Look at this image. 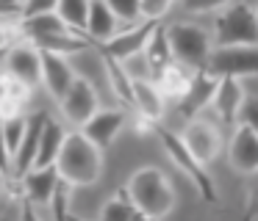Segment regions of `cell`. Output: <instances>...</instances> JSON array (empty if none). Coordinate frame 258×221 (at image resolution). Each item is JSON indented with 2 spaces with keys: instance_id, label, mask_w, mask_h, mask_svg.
Here are the masks:
<instances>
[{
  "instance_id": "1",
  "label": "cell",
  "mask_w": 258,
  "mask_h": 221,
  "mask_svg": "<svg viewBox=\"0 0 258 221\" xmlns=\"http://www.w3.org/2000/svg\"><path fill=\"white\" fill-rule=\"evenodd\" d=\"M53 166L58 171V182H67V185H92L100 177L103 158H100V149L92 147L81 133H67Z\"/></svg>"
},
{
  "instance_id": "2",
  "label": "cell",
  "mask_w": 258,
  "mask_h": 221,
  "mask_svg": "<svg viewBox=\"0 0 258 221\" xmlns=\"http://www.w3.org/2000/svg\"><path fill=\"white\" fill-rule=\"evenodd\" d=\"M125 193H128V202L134 204L136 213L147 215L153 221L164 218L175 204L172 185L167 182L164 171L158 169H139L125 185Z\"/></svg>"
},
{
  "instance_id": "3",
  "label": "cell",
  "mask_w": 258,
  "mask_h": 221,
  "mask_svg": "<svg viewBox=\"0 0 258 221\" xmlns=\"http://www.w3.org/2000/svg\"><path fill=\"white\" fill-rule=\"evenodd\" d=\"M164 36H167V47L175 66H180L186 72H203L206 58L211 53V39L200 25L175 22V25L164 28Z\"/></svg>"
},
{
  "instance_id": "4",
  "label": "cell",
  "mask_w": 258,
  "mask_h": 221,
  "mask_svg": "<svg viewBox=\"0 0 258 221\" xmlns=\"http://www.w3.org/2000/svg\"><path fill=\"white\" fill-rule=\"evenodd\" d=\"M217 47H255L258 42V17L252 3H228L217 17Z\"/></svg>"
},
{
  "instance_id": "5",
  "label": "cell",
  "mask_w": 258,
  "mask_h": 221,
  "mask_svg": "<svg viewBox=\"0 0 258 221\" xmlns=\"http://www.w3.org/2000/svg\"><path fill=\"white\" fill-rule=\"evenodd\" d=\"M214 80H244L258 72V47H214L203 66Z\"/></svg>"
},
{
  "instance_id": "6",
  "label": "cell",
  "mask_w": 258,
  "mask_h": 221,
  "mask_svg": "<svg viewBox=\"0 0 258 221\" xmlns=\"http://www.w3.org/2000/svg\"><path fill=\"white\" fill-rule=\"evenodd\" d=\"M156 133H158V138H161L167 155L175 160V166H178V169L197 185V191L203 193V199H206V202H217V188H214V180L206 174V169H203V166L197 163L189 152H186V147L180 144V136H172V133L161 130V127H156Z\"/></svg>"
},
{
  "instance_id": "7",
  "label": "cell",
  "mask_w": 258,
  "mask_h": 221,
  "mask_svg": "<svg viewBox=\"0 0 258 221\" xmlns=\"http://www.w3.org/2000/svg\"><path fill=\"white\" fill-rule=\"evenodd\" d=\"M158 25H161V22H139V25L128 28L125 33H117L111 42L100 44V55H108V58L119 61V64L134 58V55H139L142 50H145L147 39L153 36V31H156Z\"/></svg>"
},
{
  "instance_id": "8",
  "label": "cell",
  "mask_w": 258,
  "mask_h": 221,
  "mask_svg": "<svg viewBox=\"0 0 258 221\" xmlns=\"http://www.w3.org/2000/svg\"><path fill=\"white\" fill-rule=\"evenodd\" d=\"M61 108H64V114H67L70 122L84 127L86 122L97 114V94H95V88H92V83L84 80V77H75L70 91L61 97Z\"/></svg>"
},
{
  "instance_id": "9",
  "label": "cell",
  "mask_w": 258,
  "mask_h": 221,
  "mask_svg": "<svg viewBox=\"0 0 258 221\" xmlns=\"http://www.w3.org/2000/svg\"><path fill=\"white\" fill-rule=\"evenodd\" d=\"M3 66L9 72V80L20 83L25 88H34L42 80V66H39V53L34 47H9Z\"/></svg>"
},
{
  "instance_id": "10",
  "label": "cell",
  "mask_w": 258,
  "mask_h": 221,
  "mask_svg": "<svg viewBox=\"0 0 258 221\" xmlns=\"http://www.w3.org/2000/svg\"><path fill=\"white\" fill-rule=\"evenodd\" d=\"M180 144L186 147V152L197 160V163H208L211 158H217L219 152V133L208 122H191L186 127V133L180 136Z\"/></svg>"
},
{
  "instance_id": "11",
  "label": "cell",
  "mask_w": 258,
  "mask_h": 221,
  "mask_svg": "<svg viewBox=\"0 0 258 221\" xmlns=\"http://www.w3.org/2000/svg\"><path fill=\"white\" fill-rule=\"evenodd\" d=\"M125 125V111H97L84 127H81V136L92 144L95 149H106L108 144L117 138V133Z\"/></svg>"
},
{
  "instance_id": "12",
  "label": "cell",
  "mask_w": 258,
  "mask_h": 221,
  "mask_svg": "<svg viewBox=\"0 0 258 221\" xmlns=\"http://www.w3.org/2000/svg\"><path fill=\"white\" fill-rule=\"evenodd\" d=\"M50 119V116L45 114V111H39V114H34L28 122H25V133H23V141H20L17 152L12 155V169L17 177H23L25 171H31V166H34V158H36V147H39V136L42 130H45V122Z\"/></svg>"
},
{
  "instance_id": "13",
  "label": "cell",
  "mask_w": 258,
  "mask_h": 221,
  "mask_svg": "<svg viewBox=\"0 0 258 221\" xmlns=\"http://www.w3.org/2000/svg\"><path fill=\"white\" fill-rule=\"evenodd\" d=\"M230 166L241 174L258 171V133L252 127H236L233 141H230Z\"/></svg>"
},
{
  "instance_id": "14",
  "label": "cell",
  "mask_w": 258,
  "mask_h": 221,
  "mask_svg": "<svg viewBox=\"0 0 258 221\" xmlns=\"http://www.w3.org/2000/svg\"><path fill=\"white\" fill-rule=\"evenodd\" d=\"M217 83L219 80L208 77L206 72H195L191 80H189V86H186V91H183V97H180V102H178L180 116H183V119H191V116L200 114L206 105H211L214 91H217Z\"/></svg>"
},
{
  "instance_id": "15",
  "label": "cell",
  "mask_w": 258,
  "mask_h": 221,
  "mask_svg": "<svg viewBox=\"0 0 258 221\" xmlns=\"http://www.w3.org/2000/svg\"><path fill=\"white\" fill-rule=\"evenodd\" d=\"M39 66H42V83H45L47 91L61 102V97L70 91V86H73V80H75L70 64L64 61V55L39 53Z\"/></svg>"
},
{
  "instance_id": "16",
  "label": "cell",
  "mask_w": 258,
  "mask_h": 221,
  "mask_svg": "<svg viewBox=\"0 0 258 221\" xmlns=\"http://www.w3.org/2000/svg\"><path fill=\"white\" fill-rule=\"evenodd\" d=\"M23 191H25V199L31 204H47L53 199L58 188V171L56 166H47V169H31L25 171L23 177Z\"/></svg>"
},
{
  "instance_id": "17",
  "label": "cell",
  "mask_w": 258,
  "mask_h": 221,
  "mask_svg": "<svg viewBox=\"0 0 258 221\" xmlns=\"http://www.w3.org/2000/svg\"><path fill=\"white\" fill-rule=\"evenodd\" d=\"M142 55H145V64H147V75H150V83L156 80V77H161L164 72L172 66V55H169V47H167V36H164V25H158L156 31H153V36L147 39L145 50H142Z\"/></svg>"
},
{
  "instance_id": "18",
  "label": "cell",
  "mask_w": 258,
  "mask_h": 221,
  "mask_svg": "<svg viewBox=\"0 0 258 221\" xmlns=\"http://www.w3.org/2000/svg\"><path fill=\"white\" fill-rule=\"evenodd\" d=\"M211 105L225 125H236V114L241 105V80H219Z\"/></svg>"
},
{
  "instance_id": "19",
  "label": "cell",
  "mask_w": 258,
  "mask_h": 221,
  "mask_svg": "<svg viewBox=\"0 0 258 221\" xmlns=\"http://www.w3.org/2000/svg\"><path fill=\"white\" fill-rule=\"evenodd\" d=\"M64 136H67V130H64L58 122H45V130H42L39 136V147H36V158H34V166L31 169H47V166L56 163L58 158V149H61L64 144Z\"/></svg>"
},
{
  "instance_id": "20",
  "label": "cell",
  "mask_w": 258,
  "mask_h": 221,
  "mask_svg": "<svg viewBox=\"0 0 258 221\" xmlns=\"http://www.w3.org/2000/svg\"><path fill=\"white\" fill-rule=\"evenodd\" d=\"M117 36V20L111 17L106 3H89V14H86V39L89 42H111Z\"/></svg>"
},
{
  "instance_id": "21",
  "label": "cell",
  "mask_w": 258,
  "mask_h": 221,
  "mask_svg": "<svg viewBox=\"0 0 258 221\" xmlns=\"http://www.w3.org/2000/svg\"><path fill=\"white\" fill-rule=\"evenodd\" d=\"M131 94H134V108L139 111L142 119L147 122H156L161 116V108H164V97L158 94V88L153 86L150 80H134L131 83Z\"/></svg>"
},
{
  "instance_id": "22",
  "label": "cell",
  "mask_w": 258,
  "mask_h": 221,
  "mask_svg": "<svg viewBox=\"0 0 258 221\" xmlns=\"http://www.w3.org/2000/svg\"><path fill=\"white\" fill-rule=\"evenodd\" d=\"M53 14L61 20V25L70 33L86 36V14H89V3L86 0H61V3H56Z\"/></svg>"
},
{
  "instance_id": "23",
  "label": "cell",
  "mask_w": 258,
  "mask_h": 221,
  "mask_svg": "<svg viewBox=\"0 0 258 221\" xmlns=\"http://www.w3.org/2000/svg\"><path fill=\"white\" fill-rule=\"evenodd\" d=\"M103 61H106V69H108V83H111L114 94H117L119 99H125V102H134V94H131V77L125 75L122 64L114 58H108V55H103Z\"/></svg>"
},
{
  "instance_id": "24",
  "label": "cell",
  "mask_w": 258,
  "mask_h": 221,
  "mask_svg": "<svg viewBox=\"0 0 258 221\" xmlns=\"http://www.w3.org/2000/svg\"><path fill=\"white\" fill-rule=\"evenodd\" d=\"M134 215H136V210H134V204L128 202L125 188H119L117 196H114L111 202L100 210V221H131Z\"/></svg>"
},
{
  "instance_id": "25",
  "label": "cell",
  "mask_w": 258,
  "mask_h": 221,
  "mask_svg": "<svg viewBox=\"0 0 258 221\" xmlns=\"http://www.w3.org/2000/svg\"><path fill=\"white\" fill-rule=\"evenodd\" d=\"M25 116L14 114V116H3L0 119V130H3V141H6V149H9V158L17 152L20 141H23V133H25Z\"/></svg>"
},
{
  "instance_id": "26",
  "label": "cell",
  "mask_w": 258,
  "mask_h": 221,
  "mask_svg": "<svg viewBox=\"0 0 258 221\" xmlns=\"http://www.w3.org/2000/svg\"><path fill=\"white\" fill-rule=\"evenodd\" d=\"M108 11L117 22H128L131 28L139 25V0H108Z\"/></svg>"
},
{
  "instance_id": "27",
  "label": "cell",
  "mask_w": 258,
  "mask_h": 221,
  "mask_svg": "<svg viewBox=\"0 0 258 221\" xmlns=\"http://www.w3.org/2000/svg\"><path fill=\"white\" fill-rule=\"evenodd\" d=\"M255 111H258V99H255V94H250V97H241V105H239V114H236V122H239V125H244V127H252V130H255V127H258V116H255Z\"/></svg>"
},
{
  "instance_id": "28",
  "label": "cell",
  "mask_w": 258,
  "mask_h": 221,
  "mask_svg": "<svg viewBox=\"0 0 258 221\" xmlns=\"http://www.w3.org/2000/svg\"><path fill=\"white\" fill-rule=\"evenodd\" d=\"M167 11L169 0H139V17H145V22H161Z\"/></svg>"
},
{
  "instance_id": "29",
  "label": "cell",
  "mask_w": 258,
  "mask_h": 221,
  "mask_svg": "<svg viewBox=\"0 0 258 221\" xmlns=\"http://www.w3.org/2000/svg\"><path fill=\"white\" fill-rule=\"evenodd\" d=\"M56 11V0H39V3H23L20 9V20H31V17H42V14H53Z\"/></svg>"
},
{
  "instance_id": "30",
  "label": "cell",
  "mask_w": 258,
  "mask_h": 221,
  "mask_svg": "<svg viewBox=\"0 0 258 221\" xmlns=\"http://www.w3.org/2000/svg\"><path fill=\"white\" fill-rule=\"evenodd\" d=\"M12 171V158H9V149H6V141H3V130H0V174L6 177Z\"/></svg>"
},
{
  "instance_id": "31",
  "label": "cell",
  "mask_w": 258,
  "mask_h": 221,
  "mask_svg": "<svg viewBox=\"0 0 258 221\" xmlns=\"http://www.w3.org/2000/svg\"><path fill=\"white\" fill-rule=\"evenodd\" d=\"M20 9L23 6L20 3H0V22H6V20H20Z\"/></svg>"
},
{
  "instance_id": "32",
  "label": "cell",
  "mask_w": 258,
  "mask_h": 221,
  "mask_svg": "<svg viewBox=\"0 0 258 221\" xmlns=\"http://www.w3.org/2000/svg\"><path fill=\"white\" fill-rule=\"evenodd\" d=\"M23 221H39L34 213V204H31L28 199H23Z\"/></svg>"
},
{
  "instance_id": "33",
  "label": "cell",
  "mask_w": 258,
  "mask_h": 221,
  "mask_svg": "<svg viewBox=\"0 0 258 221\" xmlns=\"http://www.w3.org/2000/svg\"><path fill=\"white\" fill-rule=\"evenodd\" d=\"M131 221H153V218H147V215H142V213H136V215H134V218H131Z\"/></svg>"
},
{
  "instance_id": "34",
  "label": "cell",
  "mask_w": 258,
  "mask_h": 221,
  "mask_svg": "<svg viewBox=\"0 0 258 221\" xmlns=\"http://www.w3.org/2000/svg\"><path fill=\"white\" fill-rule=\"evenodd\" d=\"M64 221H84V218H78V215H70V210H67V215H64Z\"/></svg>"
},
{
  "instance_id": "35",
  "label": "cell",
  "mask_w": 258,
  "mask_h": 221,
  "mask_svg": "<svg viewBox=\"0 0 258 221\" xmlns=\"http://www.w3.org/2000/svg\"><path fill=\"white\" fill-rule=\"evenodd\" d=\"M6 53H9V50H0V66H3V58H6Z\"/></svg>"
},
{
  "instance_id": "36",
  "label": "cell",
  "mask_w": 258,
  "mask_h": 221,
  "mask_svg": "<svg viewBox=\"0 0 258 221\" xmlns=\"http://www.w3.org/2000/svg\"><path fill=\"white\" fill-rule=\"evenodd\" d=\"M0 97H3V77H0Z\"/></svg>"
}]
</instances>
